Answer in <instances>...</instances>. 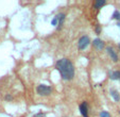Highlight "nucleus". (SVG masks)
Wrapping results in <instances>:
<instances>
[{
  "instance_id": "f257e3e1",
  "label": "nucleus",
  "mask_w": 120,
  "mask_h": 117,
  "mask_svg": "<svg viewBox=\"0 0 120 117\" xmlns=\"http://www.w3.org/2000/svg\"><path fill=\"white\" fill-rule=\"evenodd\" d=\"M55 68L60 72L63 80L69 81V80L73 79V77H75V66H73L72 62L69 58H64L59 60L55 64Z\"/></svg>"
},
{
  "instance_id": "f03ea898",
  "label": "nucleus",
  "mask_w": 120,
  "mask_h": 117,
  "mask_svg": "<svg viewBox=\"0 0 120 117\" xmlns=\"http://www.w3.org/2000/svg\"><path fill=\"white\" fill-rule=\"evenodd\" d=\"M36 93L39 96L47 97V96H49V95H51V93H52V87H50V86L46 85V84H39L36 87Z\"/></svg>"
},
{
  "instance_id": "7ed1b4c3",
  "label": "nucleus",
  "mask_w": 120,
  "mask_h": 117,
  "mask_svg": "<svg viewBox=\"0 0 120 117\" xmlns=\"http://www.w3.org/2000/svg\"><path fill=\"white\" fill-rule=\"evenodd\" d=\"M89 44H90V38H89V36L83 35L80 37L79 42H78V47H79L80 50H85L88 47Z\"/></svg>"
},
{
  "instance_id": "20e7f679",
  "label": "nucleus",
  "mask_w": 120,
  "mask_h": 117,
  "mask_svg": "<svg viewBox=\"0 0 120 117\" xmlns=\"http://www.w3.org/2000/svg\"><path fill=\"white\" fill-rule=\"evenodd\" d=\"M106 52H107V54L109 55L111 60H113V62H118L119 58H118L117 52H116L115 50H114V48H113V47H111V46L106 47Z\"/></svg>"
},
{
  "instance_id": "39448f33",
  "label": "nucleus",
  "mask_w": 120,
  "mask_h": 117,
  "mask_svg": "<svg viewBox=\"0 0 120 117\" xmlns=\"http://www.w3.org/2000/svg\"><path fill=\"white\" fill-rule=\"evenodd\" d=\"M79 110H80V113L83 117H89L88 116V105L85 101L82 102L81 104L79 105Z\"/></svg>"
},
{
  "instance_id": "423d86ee",
  "label": "nucleus",
  "mask_w": 120,
  "mask_h": 117,
  "mask_svg": "<svg viewBox=\"0 0 120 117\" xmlns=\"http://www.w3.org/2000/svg\"><path fill=\"white\" fill-rule=\"evenodd\" d=\"M93 45L97 50H103L104 47H105L104 42L102 41V39H100V38H96V39H94Z\"/></svg>"
},
{
  "instance_id": "0eeeda50",
  "label": "nucleus",
  "mask_w": 120,
  "mask_h": 117,
  "mask_svg": "<svg viewBox=\"0 0 120 117\" xmlns=\"http://www.w3.org/2000/svg\"><path fill=\"white\" fill-rule=\"evenodd\" d=\"M109 94H111V96L113 97V99L115 100L116 102L120 101V94L118 90H114V88H111V90H109Z\"/></svg>"
},
{
  "instance_id": "6e6552de",
  "label": "nucleus",
  "mask_w": 120,
  "mask_h": 117,
  "mask_svg": "<svg viewBox=\"0 0 120 117\" xmlns=\"http://www.w3.org/2000/svg\"><path fill=\"white\" fill-rule=\"evenodd\" d=\"M105 4H106L105 0H96V1H94V8L96 10H100L102 7H104Z\"/></svg>"
},
{
  "instance_id": "1a4fd4ad",
  "label": "nucleus",
  "mask_w": 120,
  "mask_h": 117,
  "mask_svg": "<svg viewBox=\"0 0 120 117\" xmlns=\"http://www.w3.org/2000/svg\"><path fill=\"white\" fill-rule=\"evenodd\" d=\"M109 76L112 80H119L120 81V70H115V71H109Z\"/></svg>"
},
{
  "instance_id": "9d476101",
  "label": "nucleus",
  "mask_w": 120,
  "mask_h": 117,
  "mask_svg": "<svg viewBox=\"0 0 120 117\" xmlns=\"http://www.w3.org/2000/svg\"><path fill=\"white\" fill-rule=\"evenodd\" d=\"M55 17H56L57 21H59V26H62V25H63V23L65 21L66 15H65V13H60V14H57Z\"/></svg>"
},
{
  "instance_id": "9b49d317",
  "label": "nucleus",
  "mask_w": 120,
  "mask_h": 117,
  "mask_svg": "<svg viewBox=\"0 0 120 117\" xmlns=\"http://www.w3.org/2000/svg\"><path fill=\"white\" fill-rule=\"evenodd\" d=\"M112 17L114 18V19H116V20L120 21V12L118 11V10H115L113 13V15H112Z\"/></svg>"
},
{
  "instance_id": "f8f14e48",
  "label": "nucleus",
  "mask_w": 120,
  "mask_h": 117,
  "mask_svg": "<svg viewBox=\"0 0 120 117\" xmlns=\"http://www.w3.org/2000/svg\"><path fill=\"white\" fill-rule=\"evenodd\" d=\"M100 117H111V114L106 111H101L100 112Z\"/></svg>"
},
{
  "instance_id": "ddd939ff",
  "label": "nucleus",
  "mask_w": 120,
  "mask_h": 117,
  "mask_svg": "<svg viewBox=\"0 0 120 117\" xmlns=\"http://www.w3.org/2000/svg\"><path fill=\"white\" fill-rule=\"evenodd\" d=\"M51 25H52V26H56V25H59V21H57L56 17H54V18L52 19V20H51Z\"/></svg>"
},
{
  "instance_id": "4468645a",
  "label": "nucleus",
  "mask_w": 120,
  "mask_h": 117,
  "mask_svg": "<svg viewBox=\"0 0 120 117\" xmlns=\"http://www.w3.org/2000/svg\"><path fill=\"white\" fill-rule=\"evenodd\" d=\"M96 33H97V34H100V33H101V28H100L99 25L96 27Z\"/></svg>"
},
{
  "instance_id": "2eb2a0df",
  "label": "nucleus",
  "mask_w": 120,
  "mask_h": 117,
  "mask_svg": "<svg viewBox=\"0 0 120 117\" xmlns=\"http://www.w3.org/2000/svg\"><path fill=\"white\" fill-rule=\"evenodd\" d=\"M44 116H45V114H44V113H38V114L34 115L33 117H44Z\"/></svg>"
},
{
  "instance_id": "dca6fc26",
  "label": "nucleus",
  "mask_w": 120,
  "mask_h": 117,
  "mask_svg": "<svg viewBox=\"0 0 120 117\" xmlns=\"http://www.w3.org/2000/svg\"><path fill=\"white\" fill-rule=\"evenodd\" d=\"M13 98H12V96H10V95H7L5 96V100H12Z\"/></svg>"
},
{
  "instance_id": "f3484780",
  "label": "nucleus",
  "mask_w": 120,
  "mask_h": 117,
  "mask_svg": "<svg viewBox=\"0 0 120 117\" xmlns=\"http://www.w3.org/2000/svg\"><path fill=\"white\" fill-rule=\"evenodd\" d=\"M118 47H119V51H120V44H119V46H118Z\"/></svg>"
}]
</instances>
